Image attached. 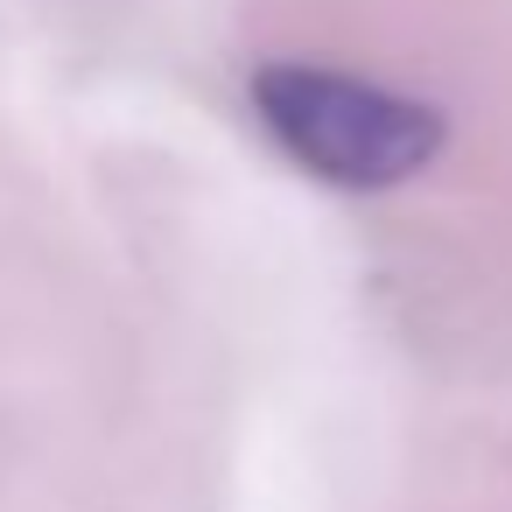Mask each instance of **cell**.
I'll list each match as a JSON object with an SVG mask.
<instances>
[{
    "label": "cell",
    "instance_id": "obj_1",
    "mask_svg": "<svg viewBox=\"0 0 512 512\" xmlns=\"http://www.w3.org/2000/svg\"><path fill=\"white\" fill-rule=\"evenodd\" d=\"M253 113L267 127V141L330 190L414 183L449 141V127L428 99L372 85L358 71H330V64H260Z\"/></svg>",
    "mask_w": 512,
    "mask_h": 512
}]
</instances>
